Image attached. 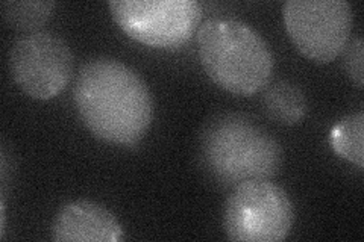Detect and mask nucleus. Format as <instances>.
<instances>
[{
	"instance_id": "f257e3e1",
	"label": "nucleus",
	"mask_w": 364,
	"mask_h": 242,
	"mask_svg": "<svg viewBox=\"0 0 364 242\" xmlns=\"http://www.w3.org/2000/svg\"><path fill=\"white\" fill-rule=\"evenodd\" d=\"M73 97L87 129L105 143L136 145L152 124L149 87L139 73L114 57H95L82 65Z\"/></svg>"
},
{
	"instance_id": "f03ea898",
	"label": "nucleus",
	"mask_w": 364,
	"mask_h": 242,
	"mask_svg": "<svg viewBox=\"0 0 364 242\" xmlns=\"http://www.w3.org/2000/svg\"><path fill=\"white\" fill-rule=\"evenodd\" d=\"M282 156L277 138L243 114L218 115L199 138L202 168L223 188L270 180L281 171Z\"/></svg>"
},
{
	"instance_id": "7ed1b4c3",
	"label": "nucleus",
	"mask_w": 364,
	"mask_h": 242,
	"mask_svg": "<svg viewBox=\"0 0 364 242\" xmlns=\"http://www.w3.org/2000/svg\"><path fill=\"white\" fill-rule=\"evenodd\" d=\"M198 52L205 73L228 93L252 96L270 82L273 55L269 45L240 20L205 21L198 31Z\"/></svg>"
},
{
	"instance_id": "20e7f679",
	"label": "nucleus",
	"mask_w": 364,
	"mask_h": 242,
	"mask_svg": "<svg viewBox=\"0 0 364 242\" xmlns=\"http://www.w3.org/2000/svg\"><path fill=\"white\" fill-rule=\"evenodd\" d=\"M289 194L270 180H250L232 189L223 214L228 239L234 242L284 241L293 227Z\"/></svg>"
},
{
	"instance_id": "39448f33",
	"label": "nucleus",
	"mask_w": 364,
	"mask_h": 242,
	"mask_svg": "<svg viewBox=\"0 0 364 242\" xmlns=\"http://www.w3.org/2000/svg\"><path fill=\"white\" fill-rule=\"evenodd\" d=\"M108 6L128 37L158 49L186 44L202 18L196 0H111Z\"/></svg>"
},
{
	"instance_id": "423d86ee",
	"label": "nucleus",
	"mask_w": 364,
	"mask_h": 242,
	"mask_svg": "<svg viewBox=\"0 0 364 242\" xmlns=\"http://www.w3.org/2000/svg\"><path fill=\"white\" fill-rule=\"evenodd\" d=\"M282 17L296 49L317 64L334 61L346 49L354 23L346 0H287Z\"/></svg>"
},
{
	"instance_id": "0eeeda50",
	"label": "nucleus",
	"mask_w": 364,
	"mask_h": 242,
	"mask_svg": "<svg viewBox=\"0 0 364 242\" xmlns=\"http://www.w3.org/2000/svg\"><path fill=\"white\" fill-rule=\"evenodd\" d=\"M8 65L23 93L32 99L49 100L70 84L73 53L56 33L37 31L14 43Z\"/></svg>"
},
{
	"instance_id": "6e6552de",
	"label": "nucleus",
	"mask_w": 364,
	"mask_h": 242,
	"mask_svg": "<svg viewBox=\"0 0 364 242\" xmlns=\"http://www.w3.org/2000/svg\"><path fill=\"white\" fill-rule=\"evenodd\" d=\"M55 242H119L124 239L122 224L107 207L90 200L63 206L52 224Z\"/></svg>"
},
{
	"instance_id": "1a4fd4ad",
	"label": "nucleus",
	"mask_w": 364,
	"mask_h": 242,
	"mask_svg": "<svg viewBox=\"0 0 364 242\" xmlns=\"http://www.w3.org/2000/svg\"><path fill=\"white\" fill-rule=\"evenodd\" d=\"M263 106L272 120L286 126L298 124L309 111L304 91L290 80L269 84L263 94Z\"/></svg>"
},
{
	"instance_id": "9d476101",
	"label": "nucleus",
	"mask_w": 364,
	"mask_h": 242,
	"mask_svg": "<svg viewBox=\"0 0 364 242\" xmlns=\"http://www.w3.org/2000/svg\"><path fill=\"white\" fill-rule=\"evenodd\" d=\"M364 115L363 112L348 115L336 124L329 135V143L334 152L360 170L364 167Z\"/></svg>"
},
{
	"instance_id": "9b49d317",
	"label": "nucleus",
	"mask_w": 364,
	"mask_h": 242,
	"mask_svg": "<svg viewBox=\"0 0 364 242\" xmlns=\"http://www.w3.org/2000/svg\"><path fill=\"white\" fill-rule=\"evenodd\" d=\"M56 4L49 2H16V0H6L2 4L4 20L11 28L26 32H37L46 21L53 14Z\"/></svg>"
},
{
	"instance_id": "f8f14e48",
	"label": "nucleus",
	"mask_w": 364,
	"mask_h": 242,
	"mask_svg": "<svg viewBox=\"0 0 364 242\" xmlns=\"http://www.w3.org/2000/svg\"><path fill=\"white\" fill-rule=\"evenodd\" d=\"M345 53V68L349 79L354 82L358 88H363L364 85V44L363 38L357 37L348 43Z\"/></svg>"
}]
</instances>
